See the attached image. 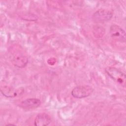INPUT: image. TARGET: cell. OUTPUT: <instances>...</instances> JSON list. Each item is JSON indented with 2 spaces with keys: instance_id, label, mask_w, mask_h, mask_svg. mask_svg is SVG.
<instances>
[{
  "instance_id": "6",
  "label": "cell",
  "mask_w": 126,
  "mask_h": 126,
  "mask_svg": "<svg viewBox=\"0 0 126 126\" xmlns=\"http://www.w3.org/2000/svg\"><path fill=\"white\" fill-rule=\"evenodd\" d=\"M13 64L18 68L25 67L28 63V59L22 52H14L12 58Z\"/></svg>"
},
{
  "instance_id": "4",
  "label": "cell",
  "mask_w": 126,
  "mask_h": 126,
  "mask_svg": "<svg viewBox=\"0 0 126 126\" xmlns=\"http://www.w3.org/2000/svg\"><path fill=\"white\" fill-rule=\"evenodd\" d=\"M112 17L113 13L110 10L101 8L93 14L92 19L96 23H103L110 20Z\"/></svg>"
},
{
  "instance_id": "5",
  "label": "cell",
  "mask_w": 126,
  "mask_h": 126,
  "mask_svg": "<svg viewBox=\"0 0 126 126\" xmlns=\"http://www.w3.org/2000/svg\"><path fill=\"white\" fill-rule=\"evenodd\" d=\"M0 92L6 97L13 98L23 94L24 89L22 88L15 89L8 86H2L0 87Z\"/></svg>"
},
{
  "instance_id": "3",
  "label": "cell",
  "mask_w": 126,
  "mask_h": 126,
  "mask_svg": "<svg viewBox=\"0 0 126 126\" xmlns=\"http://www.w3.org/2000/svg\"><path fill=\"white\" fill-rule=\"evenodd\" d=\"M111 37L113 40L121 43L126 42L125 31L119 26L117 25H112L109 30Z\"/></svg>"
},
{
  "instance_id": "7",
  "label": "cell",
  "mask_w": 126,
  "mask_h": 126,
  "mask_svg": "<svg viewBox=\"0 0 126 126\" xmlns=\"http://www.w3.org/2000/svg\"><path fill=\"white\" fill-rule=\"evenodd\" d=\"M41 103V101L38 98H30L22 101L19 106L23 109L32 110L38 107Z\"/></svg>"
},
{
  "instance_id": "1",
  "label": "cell",
  "mask_w": 126,
  "mask_h": 126,
  "mask_svg": "<svg viewBox=\"0 0 126 126\" xmlns=\"http://www.w3.org/2000/svg\"><path fill=\"white\" fill-rule=\"evenodd\" d=\"M94 89L89 85H80L74 88L71 91V95L76 98H85L90 95Z\"/></svg>"
},
{
  "instance_id": "8",
  "label": "cell",
  "mask_w": 126,
  "mask_h": 126,
  "mask_svg": "<svg viewBox=\"0 0 126 126\" xmlns=\"http://www.w3.org/2000/svg\"><path fill=\"white\" fill-rule=\"evenodd\" d=\"M51 122L50 116L45 113H41L38 114L34 120V125L36 126H45L49 125Z\"/></svg>"
},
{
  "instance_id": "9",
  "label": "cell",
  "mask_w": 126,
  "mask_h": 126,
  "mask_svg": "<svg viewBox=\"0 0 126 126\" xmlns=\"http://www.w3.org/2000/svg\"><path fill=\"white\" fill-rule=\"evenodd\" d=\"M104 32H105V30L103 29V28L98 25L95 26L93 28V32L94 36H95V37L97 38H99L102 37L104 33Z\"/></svg>"
},
{
  "instance_id": "2",
  "label": "cell",
  "mask_w": 126,
  "mask_h": 126,
  "mask_svg": "<svg viewBox=\"0 0 126 126\" xmlns=\"http://www.w3.org/2000/svg\"><path fill=\"white\" fill-rule=\"evenodd\" d=\"M107 74L115 81L121 85L126 86V75L117 68L111 67L106 69Z\"/></svg>"
}]
</instances>
